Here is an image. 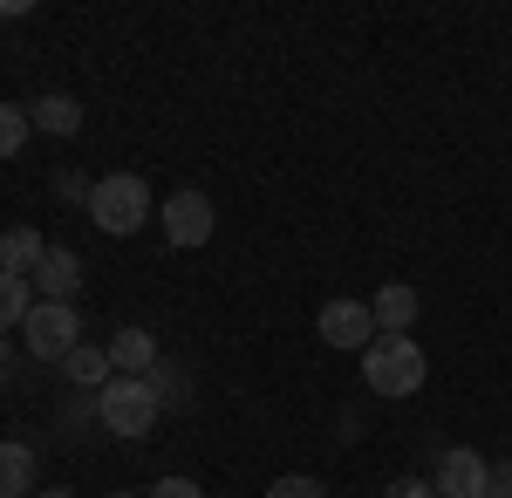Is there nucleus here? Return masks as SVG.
Listing matches in <instances>:
<instances>
[{
	"label": "nucleus",
	"mask_w": 512,
	"mask_h": 498,
	"mask_svg": "<svg viewBox=\"0 0 512 498\" xmlns=\"http://www.w3.org/2000/svg\"><path fill=\"white\" fill-rule=\"evenodd\" d=\"M355 362H362V383H369V396H390V403L417 396V389H424V376H431V355L410 342V335H376V342L362 348Z\"/></svg>",
	"instance_id": "obj_1"
},
{
	"label": "nucleus",
	"mask_w": 512,
	"mask_h": 498,
	"mask_svg": "<svg viewBox=\"0 0 512 498\" xmlns=\"http://www.w3.org/2000/svg\"><path fill=\"white\" fill-rule=\"evenodd\" d=\"M89 226L110 232V239H130V232H144V219L158 212V192L137 178V171H110V178H96V192H89Z\"/></svg>",
	"instance_id": "obj_2"
},
{
	"label": "nucleus",
	"mask_w": 512,
	"mask_h": 498,
	"mask_svg": "<svg viewBox=\"0 0 512 498\" xmlns=\"http://www.w3.org/2000/svg\"><path fill=\"white\" fill-rule=\"evenodd\" d=\"M164 417V403H158V389L144 383V376H110V383L96 389V423L110 430V437H151Z\"/></svg>",
	"instance_id": "obj_3"
},
{
	"label": "nucleus",
	"mask_w": 512,
	"mask_h": 498,
	"mask_svg": "<svg viewBox=\"0 0 512 498\" xmlns=\"http://www.w3.org/2000/svg\"><path fill=\"white\" fill-rule=\"evenodd\" d=\"M21 348L35 362H69L82 348V307L76 301H35L21 321Z\"/></svg>",
	"instance_id": "obj_4"
},
{
	"label": "nucleus",
	"mask_w": 512,
	"mask_h": 498,
	"mask_svg": "<svg viewBox=\"0 0 512 498\" xmlns=\"http://www.w3.org/2000/svg\"><path fill=\"white\" fill-rule=\"evenodd\" d=\"M158 226L171 239V253H198L219 232V212H212V198L198 192V185H178L171 198H158Z\"/></svg>",
	"instance_id": "obj_5"
},
{
	"label": "nucleus",
	"mask_w": 512,
	"mask_h": 498,
	"mask_svg": "<svg viewBox=\"0 0 512 498\" xmlns=\"http://www.w3.org/2000/svg\"><path fill=\"white\" fill-rule=\"evenodd\" d=\"M315 335H321L328 348H342V355H362V348L376 342V314H369V301H349V294H335V301H321Z\"/></svg>",
	"instance_id": "obj_6"
},
{
	"label": "nucleus",
	"mask_w": 512,
	"mask_h": 498,
	"mask_svg": "<svg viewBox=\"0 0 512 498\" xmlns=\"http://www.w3.org/2000/svg\"><path fill=\"white\" fill-rule=\"evenodd\" d=\"M431 492L437 498H492V464L478 458L472 444H451V451H437Z\"/></svg>",
	"instance_id": "obj_7"
},
{
	"label": "nucleus",
	"mask_w": 512,
	"mask_h": 498,
	"mask_svg": "<svg viewBox=\"0 0 512 498\" xmlns=\"http://www.w3.org/2000/svg\"><path fill=\"white\" fill-rule=\"evenodd\" d=\"M28 280H35V301H76L82 294V253L76 246H48Z\"/></svg>",
	"instance_id": "obj_8"
},
{
	"label": "nucleus",
	"mask_w": 512,
	"mask_h": 498,
	"mask_svg": "<svg viewBox=\"0 0 512 498\" xmlns=\"http://www.w3.org/2000/svg\"><path fill=\"white\" fill-rule=\"evenodd\" d=\"M369 314H376V335H410V328H417V314H424V301H417V287H410V280H390V287H376V294H369Z\"/></svg>",
	"instance_id": "obj_9"
},
{
	"label": "nucleus",
	"mask_w": 512,
	"mask_h": 498,
	"mask_svg": "<svg viewBox=\"0 0 512 498\" xmlns=\"http://www.w3.org/2000/svg\"><path fill=\"white\" fill-rule=\"evenodd\" d=\"M103 348H110V369H117V376H151V369L164 362V355H158V335H151V328H137V321H123Z\"/></svg>",
	"instance_id": "obj_10"
},
{
	"label": "nucleus",
	"mask_w": 512,
	"mask_h": 498,
	"mask_svg": "<svg viewBox=\"0 0 512 498\" xmlns=\"http://www.w3.org/2000/svg\"><path fill=\"white\" fill-rule=\"evenodd\" d=\"M41 478H35V444L21 437H0V498H35Z\"/></svg>",
	"instance_id": "obj_11"
},
{
	"label": "nucleus",
	"mask_w": 512,
	"mask_h": 498,
	"mask_svg": "<svg viewBox=\"0 0 512 498\" xmlns=\"http://www.w3.org/2000/svg\"><path fill=\"white\" fill-rule=\"evenodd\" d=\"M28 123H35L41 137H76V130H82V103H76V96H62V89H48V96L28 103Z\"/></svg>",
	"instance_id": "obj_12"
},
{
	"label": "nucleus",
	"mask_w": 512,
	"mask_h": 498,
	"mask_svg": "<svg viewBox=\"0 0 512 498\" xmlns=\"http://www.w3.org/2000/svg\"><path fill=\"white\" fill-rule=\"evenodd\" d=\"M41 253H48V239H41L35 226H7L0 232V273H21V280H28V273L41 267Z\"/></svg>",
	"instance_id": "obj_13"
},
{
	"label": "nucleus",
	"mask_w": 512,
	"mask_h": 498,
	"mask_svg": "<svg viewBox=\"0 0 512 498\" xmlns=\"http://www.w3.org/2000/svg\"><path fill=\"white\" fill-rule=\"evenodd\" d=\"M62 376H69V383H76V389H89V396H96V389H103V383H110V376H117V369H110V348L82 342L76 355L62 362Z\"/></svg>",
	"instance_id": "obj_14"
},
{
	"label": "nucleus",
	"mask_w": 512,
	"mask_h": 498,
	"mask_svg": "<svg viewBox=\"0 0 512 498\" xmlns=\"http://www.w3.org/2000/svg\"><path fill=\"white\" fill-rule=\"evenodd\" d=\"M28 307H35V280L0 273V335H7V328H21V321H28Z\"/></svg>",
	"instance_id": "obj_15"
},
{
	"label": "nucleus",
	"mask_w": 512,
	"mask_h": 498,
	"mask_svg": "<svg viewBox=\"0 0 512 498\" xmlns=\"http://www.w3.org/2000/svg\"><path fill=\"white\" fill-rule=\"evenodd\" d=\"M144 383L158 389V403H164V410H178V403H192V369H185V362H158V369H151Z\"/></svg>",
	"instance_id": "obj_16"
},
{
	"label": "nucleus",
	"mask_w": 512,
	"mask_h": 498,
	"mask_svg": "<svg viewBox=\"0 0 512 498\" xmlns=\"http://www.w3.org/2000/svg\"><path fill=\"white\" fill-rule=\"evenodd\" d=\"M28 110L21 103H0V157H21V144H28Z\"/></svg>",
	"instance_id": "obj_17"
},
{
	"label": "nucleus",
	"mask_w": 512,
	"mask_h": 498,
	"mask_svg": "<svg viewBox=\"0 0 512 498\" xmlns=\"http://www.w3.org/2000/svg\"><path fill=\"white\" fill-rule=\"evenodd\" d=\"M267 498H328V485H321L315 471H280L274 485H267Z\"/></svg>",
	"instance_id": "obj_18"
},
{
	"label": "nucleus",
	"mask_w": 512,
	"mask_h": 498,
	"mask_svg": "<svg viewBox=\"0 0 512 498\" xmlns=\"http://www.w3.org/2000/svg\"><path fill=\"white\" fill-rule=\"evenodd\" d=\"M144 498H205V485H198V478H185V471H164Z\"/></svg>",
	"instance_id": "obj_19"
},
{
	"label": "nucleus",
	"mask_w": 512,
	"mask_h": 498,
	"mask_svg": "<svg viewBox=\"0 0 512 498\" xmlns=\"http://www.w3.org/2000/svg\"><path fill=\"white\" fill-rule=\"evenodd\" d=\"M89 192H96V178H82V171H55V198H62V205H89Z\"/></svg>",
	"instance_id": "obj_20"
},
{
	"label": "nucleus",
	"mask_w": 512,
	"mask_h": 498,
	"mask_svg": "<svg viewBox=\"0 0 512 498\" xmlns=\"http://www.w3.org/2000/svg\"><path fill=\"white\" fill-rule=\"evenodd\" d=\"M62 430H69V437H89V430H103V423H96V396H89V403H69V410H62Z\"/></svg>",
	"instance_id": "obj_21"
},
{
	"label": "nucleus",
	"mask_w": 512,
	"mask_h": 498,
	"mask_svg": "<svg viewBox=\"0 0 512 498\" xmlns=\"http://www.w3.org/2000/svg\"><path fill=\"white\" fill-rule=\"evenodd\" d=\"M383 498H437V492H431V478H390Z\"/></svg>",
	"instance_id": "obj_22"
},
{
	"label": "nucleus",
	"mask_w": 512,
	"mask_h": 498,
	"mask_svg": "<svg viewBox=\"0 0 512 498\" xmlns=\"http://www.w3.org/2000/svg\"><path fill=\"white\" fill-rule=\"evenodd\" d=\"M492 498H512V458L492 464Z\"/></svg>",
	"instance_id": "obj_23"
},
{
	"label": "nucleus",
	"mask_w": 512,
	"mask_h": 498,
	"mask_svg": "<svg viewBox=\"0 0 512 498\" xmlns=\"http://www.w3.org/2000/svg\"><path fill=\"white\" fill-rule=\"evenodd\" d=\"M28 14H35L28 0H0V21H28Z\"/></svg>",
	"instance_id": "obj_24"
},
{
	"label": "nucleus",
	"mask_w": 512,
	"mask_h": 498,
	"mask_svg": "<svg viewBox=\"0 0 512 498\" xmlns=\"http://www.w3.org/2000/svg\"><path fill=\"white\" fill-rule=\"evenodd\" d=\"M14 362H21V355H14V342H7V335H0V383H7V376H14Z\"/></svg>",
	"instance_id": "obj_25"
},
{
	"label": "nucleus",
	"mask_w": 512,
	"mask_h": 498,
	"mask_svg": "<svg viewBox=\"0 0 512 498\" xmlns=\"http://www.w3.org/2000/svg\"><path fill=\"white\" fill-rule=\"evenodd\" d=\"M35 498H76V492H69V485H41Z\"/></svg>",
	"instance_id": "obj_26"
},
{
	"label": "nucleus",
	"mask_w": 512,
	"mask_h": 498,
	"mask_svg": "<svg viewBox=\"0 0 512 498\" xmlns=\"http://www.w3.org/2000/svg\"><path fill=\"white\" fill-rule=\"evenodd\" d=\"M110 498H137V492H110Z\"/></svg>",
	"instance_id": "obj_27"
}]
</instances>
